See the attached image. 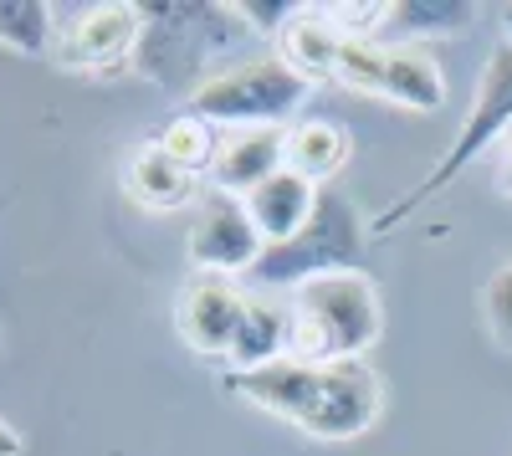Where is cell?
I'll use <instances>...</instances> for the list:
<instances>
[{
    "mask_svg": "<svg viewBox=\"0 0 512 456\" xmlns=\"http://www.w3.org/2000/svg\"><path fill=\"white\" fill-rule=\"evenodd\" d=\"M226 390L251 400L256 410L303 426L308 436L323 441H354L374 426L384 390L379 375L364 359H344V364H308V359H277L262 369H226Z\"/></svg>",
    "mask_w": 512,
    "mask_h": 456,
    "instance_id": "obj_1",
    "label": "cell"
},
{
    "mask_svg": "<svg viewBox=\"0 0 512 456\" xmlns=\"http://www.w3.org/2000/svg\"><path fill=\"white\" fill-rule=\"evenodd\" d=\"M287 308H292V359H308V364L364 359L384 328L379 287L359 267L292 287Z\"/></svg>",
    "mask_w": 512,
    "mask_h": 456,
    "instance_id": "obj_2",
    "label": "cell"
},
{
    "mask_svg": "<svg viewBox=\"0 0 512 456\" xmlns=\"http://www.w3.org/2000/svg\"><path fill=\"white\" fill-rule=\"evenodd\" d=\"M313 82L303 72H292L282 52H256L226 72H210L200 88L190 93V113L205 123H231V129H282V118H292L308 103Z\"/></svg>",
    "mask_w": 512,
    "mask_h": 456,
    "instance_id": "obj_3",
    "label": "cell"
},
{
    "mask_svg": "<svg viewBox=\"0 0 512 456\" xmlns=\"http://www.w3.org/2000/svg\"><path fill=\"white\" fill-rule=\"evenodd\" d=\"M512 134V41H497V52L487 57L482 67V82H477V98H472V113H466L461 134L451 139V149L436 159V170L425 175L415 190H405L390 211L379 216V236H390L400 221H410L425 200H436L466 164H477L492 144H502Z\"/></svg>",
    "mask_w": 512,
    "mask_h": 456,
    "instance_id": "obj_4",
    "label": "cell"
},
{
    "mask_svg": "<svg viewBox=\"0 0 512 456\" xmlns=\"http://www.w3.org/2000/svg\"><path fill=\"white\" fill-rule=\"evenodd\" d=\"M359 252H364V226H359L354 200L344 190L323 185L313 221L297 236L267 246L246 277L262 282V287H303V282L328 277V272H354Z\"/></svg>",
    "mask_w": 512,
    "mask_h": 456,
    "instance_id": "obj_5",
    "label": "cell"
},
{
    "mask_svg": "<svg viewBox=\"0 0 512 456\" xmlns=\"http://www.w3.org/2000/svg\"><path fill=\"white\" fill-rule=\"evenodd\" d=\"M190 262L195 272H216V277H231V272H251L256 257L267 252L262 231H256V221L246 216V200L236 195H221L210 190L200 200V211L190 221Z\"/></svg>",
    "mask_w": 512,
    "mask_h": 456,
    "instance_id": "obj_6",
    "label": "cell"
},
{
    "mask_svg": "<svg viewBox=\"0 0 512 456\" xmlns=\"http://www.w3.org/2000/svg\"><path fill=\"white\" fill-rule=\"evenodd\" d=\"M139 31H144V11L139 6H88L77 11L62 31H57V62L67 67H82V72H113L134 57L139 47Z\"/></svg>",
    "mask_w": 512,
    "mask_h": 456,
    "instance_id": "obj_7",
    "label": "cell"
},
{
    "mask_svg": "<svg viewBox=\"0 0 512 456\" xmlns=\"http://www.w3.org/2000/svg\"><path fill=\"white\" fill-rule=\"evenodd\" d=\"M241 308H246V293L231 282V277H216V272H195L185 282V293L175 303V323L190 349L200 354H231V339H236V323H241Z\"/></svg>",
    "mask_w": 512,
    "mask_h": 456,
    "instance_id": "obj_8",
    "label": "cell"
},
{
    "mask_svg": "<svg viewBox=\"0 0 512 456\" xmlns=\"http://www.w3.org/2000/svg\"><path fill=\"white\" fill-rule=\"evenodd\" d=\"M277 170H287V129H236V134L221 139V154L210 164V180H216L221 195L246 200Z\"/></svg>",
    "mask_w": 512,
    "mask_h": 456,
    "instance_id": "obj_9",
    "label": "cell"
},
{
    "mask_svg": "<svg viewBox=\"0 0 512 456\" xmlns=\"http://www.w3.org/2000/svg\"><path fill=\"white\" fill-rule=\"evenodd\" d=\"M318 195H323V185L303 180L297 170H277L267 185H256V190L246 195V216L256 221V231H262L267 246H277V241L297 236V231L313 221Z\"/></svg>",
    "mask_w": 512,
    "mask_h": 456,
    "instance_id": "obj_10",
    "label": "cell"
},
{
    "mask_svg": "<svg viewBox=\"0 0 512 456\" xmlns=\"http://www.w3.org/2000/svg\"><path fill=\"white\" fill-rule=\"evenodd\" d=\"M226 359H231L236 375H246V369H262V364H277V359H292V308H287V303L246 298Z\"/></svg>",
    "mask_w": 512,
    "mask_h": 456,
    "instance_id": "obj_11",
    "label": "cell"
},
{
    "mask_svg": "<svg viewBox=\"0 0 512 456\" xmlns=\"http://www.w3.org/2000/svg\"><path fill=\"white\" fill-rule=\"evenodd\" d=\"M379 98H390L415 113H436L446 103V77L436 57L425 47H384V77H379Z\"/></svg>",
    "mask_w": 512,
    "mask_h": 456,
    "instance_id": "obj_12",
    "label": "cell"
},
{
    "mask_svg": "<svg viewBox=\"0 0 512 456\" xmlns=\"http://www.w3.org/2000/svg\"><path fill=\"white\" fill-rule=\"evenodd\" d=\"M282 62L292 72H303L308 82H333L338 72V52H344V26H338L328 11H303L282 36Z\"/></svg>",
    "mask_w": 512,
    "mask_h": 456,
    "instance_id": "obj_13",
    "label": "cell"
},
{
    "mask_svg": "<svg viewBox=\"0 0 512 456\" xmlns=\"http://www.w3.org/2000/svg\"><path fill=\"white\" fill-rule=\"evenodd\" d=\"M349 154H354V139H349L344 123L308 118V123H297V129H287V170H297L313 185L333 180L349 164Z\"/></svg>",
    "mask_w": 512,
    "mask_h": 456,
    "instance_id": "obj_14",
    "label": "cell"
},
{
    "mask_svg": "<svg viewBox=\"0 0 512 456\" xmlns=\"http://www.w3.org/2000/svg\"><path fill=\"white\" fill-rule=\"evenodd\" d=\"M123 185L139 205H149V211H180V205L195 200V175L185 170V164L169 159L159 144H149V149H139L134 159H128Z\"/></svg>",
    "mask_w": 512,
    "mask_h": 456,
    "instance_id": "obj_15",
    "label": "cell"
},
{
    "mask_svg": "<svg viewBox=\"0 0 512 456\" xmlns=\"http://www.w3.org/2000/svg\"><path fill=\"white\" fill-rule=\"evenodd\" d=\"M477 16L472 0H395L384 6L379 31L384 36H400V47H420V36H451L466 31Z\"/></svg>",
    "mask_w": 512,
    "mask_h": 456,
    "instance_id": "obj_16",
    "label": "cell"
},
{
    "mask_svg": "<svg viewBox=\"0 0 512 456\" xmlns=\"http://www.w3.org/2000/svg\"><path fill=\"white\" fill-rule=\"evenodd\" d=\"M0 47H16L26 57H47L57 47L52 6H41V0H0Z\"/></svg>",
    "mask_w": 512,
    "mask_h": 456,
    "instance_id": "obj_17",
    "label": "cell"
},
{
    "mask_svg": "<svg viewBox=\"0 0 512 456\" xmlns=\"http://www.w3.org/2000/svg\"><path fill=\"white\" fill-rule=\"evenodd\" d=\"M159 149L175 159V164H185L190 175H200V170H210V164H216L221 134H216V123H205L200 113H180V118L159 134Z\"/></svg>",
    "mask_w": 512,
    "mask_h": 456,
    "instance_id": "obj_18",
    "label": "cell"
},
{
    "mask_svg": "<svg viewBox=\"0 0 512 456\" xmlns=\"http://www.w3.org/2000/svg\"><path fill=\"white\" fill-rule=\"evenodd\" d=\"M379 77H384V41H374V36H349L344 52H338L333 82H344V88H354V93H374V98H379Z\"/></svg>",
    "mask_w": 512,
    "mask_h": 456,
    "instance_id": "obj_19",
    "label": "cell"
},
{
    "mask_svg": "<svg viewBox=\"0 0 512 456\" xmlns=\"http://www.w3.org/2000/svg\"><path fill=\"white\" fill-rule=\"evenodd\" d=\"M251 31H262V36H282L297 16H303L308 6H303V0H236V6H231Z\"/></svg>",
    "mask_w": 512,
    "mask_h": 456,
    "instance_id": "obj_20",
    "label": "cell"
},
{
    "mask_svg": "<svg viewBox=\"0 0 512 456\" xmlns=\"http://www.w3.org/2000/svg\"><path fill=\"white\" fill-rule=\"evenodd\" d=\"M487 323H492V334L512 349V262L502 272H492V282H487Z\"/></svg>",
    "mask_w": 512,
    "mask_h": 456,
    "instance_id": "obj_21",
    "label": "cell"
},
{
    "mask_svg": "<svg viewBox=\"0 0 512 456\" xmlns=\"http://www.w3.org/2000/svg\"><path fill=\"white\" fill-rule=\"evenodd\" d=\"M21 451H26V441H21L6 421H0V456H21Z\"/></svg>",
    "mask_w": 512,
    "mask_h": 456,
    "instance_id": "obj_22",
    "label": "cell"
},
{
    "mask_svg": "<svg viewBox=\"0 0 512 456\" xmlns=\"http://www.w3.org/2000/svg\"><path fill=\"white\" fill-rule=\"evenodd\" d=\"M497 149H502V185L512 190V134H507V139H502Z\"/></svg>",
    "mask_w": 512,
    "mask_h": 456,
    "instance_id": "obj_23",
    "label": "cell"
},
{
    "mask_svg": "<svg viewBox=\"0 0 512 456\" xmlns=\"http://www.w3.org/2000/svg\"><path fill=\"white\" fill-rule=\"evenodd\" d=\"M502 31H507V41H512V0L502 6Z\"/></svg>",
    "mask_w": 512,
    "mask_h": 456,
    "instance_id": "obj_24",
    "label": "cell"
}]
</instances>
